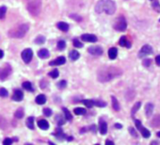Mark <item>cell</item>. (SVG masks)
<instances>
[{
  "instance_id": "6da1fadb",
  "label": "cell",
  "mask_w": 160,
  "mask_h": 145,
  "mask_svg": "<svg viewBox=\"0 0 160 145\" xmlns=\"http://www.w3.org/2000/svg\"><path fill=\"white\" fill-rule=\"evenodd\" d=\"M122 74V71L116 67H106L98 72V80L102 83L108 82L114 78L120 77Z\"/></svg>"
},
{
  "instance_id": "7a4b0ae2",
  "label": "cell",
  "mask_w": 160,
  "mask_h": 145,
  "mask_svg": "<svg viewBox=\"0 0 160 145\" xmlns=\"http://www.w3.org/2000/svg\"><path fill=\"white\" fill-rule=\"evenodd\" d=\"M97 13H106L108 15L114 14L116 11V4L113 0H100L95 6Z\"/></svg>"
},
{
  "instance_id": "3957f363",
  "label": "cell",
  "mask_w": 160,
  "mask_h": 145,
  "mask_svg": "<svg viewBox=\"0 0 160 145\" xmlns=\"http://www.w3.org/2000/svg\"><path fill=\"white\" fill-rule=\"evenodd\" d=\"M29 29V25H27V24H22V25H20L17 29H15L14 30H11L10 32V36L12 37V38L21 39L27 33Z\"/></svg>"
},
{
  "instance_id": "277c9868",
  "label": "cell",
  "mask_w": 160,
  "mask_h": 145,
  "mask_svg": "<svg viewBox=\"0 0 160 145\" xmlns=\"http://www.w3.org/2000/svg\"><path fill=\"white\" fill-rule=\"evenodd\" d=\"M41 0H32L27 5V11H29V13L33 16H38L41 12Z\"/></svg>"
},
{
  "instance_id": "5b68a950",
  "label": "cell",
  "mask_w": 160,
  "mask_h": 145,
  "mask_svg": "<svg viewBox=\"0 0 160 145\" xmlns=\"http://www.w3.org/2000/svg\"><path fill=\"white\" fill-rule=\"evenodd\" d=\"M114 29L117 30V31H124L126 29L127 27V23H126V20L123 16H120L118 17L115 21L114 23Z\"/></svg>"
},
{
  "instance_id": "8992f818",
  "label": "cell",
  "mask_w": 160,
  "mask_h": 145,
  "mask_svg": "<svg viewBox=\"0 0 160 145\" xmlns=\"http://www.w3.org/2000/svg\"><path fill=\"white\" fill-rule=\"evenodd\" d=\"M135 124H136L137 128L138 129V131L141 133V135H142V137H144V139H148V137H151V132L147 128H145L142 125V123H141V122L140 120H135Z\"/></svg>"
},
{
  "instance_id": "52a82bcc",
  "label": "cell",
  "mask_w": 160,
  "mask_h": 145,
  "mask_svg": "<svg viewBox=\"0 0 160 145\" xmlns=\"http://www.w3.org/2000/svg\"><path fill=\"white\" fill-rule=\"evenodd\" d=\"M152 48L151 45L149 44H145L144 46H142V48L138 52V58H144L148 55H152Z\"/></svg>"
},
{
  "instance_id": "ba28073f",
  "label": "cell",
  "mask_w": 160,
  "mask_h": 145,
  "mask_svg": "<svg viewBox=\"0 0 160 145\" xmlns=\"http://www.w3.org/2000/svg\"><path fill=\"white\" fill-rule=\"evenodd\" d=\"M33 58V52L29 48H26L22 52V59L26 63H29Z\"/></svg>"
},
{
  "instance_id": "9c48e42d",
  "label": "cell",
  "mask_w": 160,
  "mask_h": 145,
  "mask_svg": "<svg viewBox=\"0 0 160 145\" xmlns=\"http://www.w3.org/2000/svg\"><path fill=\"white\" fill-rule=\"evenodd\" d=\"M89 53L92 54V56H101L103 54V49L100 46H90L88 49Z\"/></svg>"
},
{
  "instance_id": "30bf717a",
  "label": "cell",
  "mask_w": 160,
  "mask_h": 145,
  "mask_svg": "<svg viewBox=\"0 0 160 145\" xmlns=\"http://www.w3.org/2000/svg\"><path fill=\"white\" fill-rule=\"evenodd\" d=\"M11 67L7 65L6 68L1 69V71H0V79H1V80H5V79L11 74Z\"/></svg>"
},
{
  "instance_id": "8fae6325",
  "label": "cell",
  "mask_w": 160,
  "mask_h": 145,
  "mask_svg": "<svg viewBox=\"0 0 160 145\" xmlns=\"http://www.w3.org/2000/svg\"><path fill=\"white\" fill-rule=\"evenodd\" d=\"M81 39L84 41H88V43H95V41H97V37L93 34H83L81 36Z\"/></svg>"
},
{
  "instance_id": "7c38bea8",
  "label": "cell",
  "mask_w": 160,
  "mask_h": 145,
  "mask_svg": "<svg viewBox=\"0 0 160 145\" xmlns=\"http://www.w3.org/2000/svg\"><path fill=\"white\" fill-rule=\"evenodd\" d=\"M24 98V93L23 92H21L20 89H16L13 92V95H12V100L13 101H16V102H21Z\"/></svg>"
},
{
  "instance_id": "4fadbf2b",
  "label": "cell",
  "mask_w": 160,
  "mask_h": 145,
  "mask_svg": "<svg viewBox=\"0 0 160 145\" xmlns=\"http://www.w3.org/2000/svg\"><path fill=\"white\" fill-rule=\"evenodd\" d=\"M154 109H155V106L152 105V103H147L145 106V114H146V117H151L152 112H154Z\"/></svg>"
},
{
  "instance_id": "5bb4252c",
  "label": "cell",
  "mask_w": 160,
  "mask_h": 145,
  "mask_svg": "<svg viewBox=\"0 0 160 145\" xmlns=\"http://www.w3.org/2000/svg\"><path fill=\"white\" fill-rule=\"evenodd\" d=\"M65 62H66V59L64 57H59V58L56 59L55 60L51 61L49 64L51 66H53V65H63Z\"/></svg>"
},
{
  "instance_id": "9a60e30c",
  "label": "cell",
  "mask_w": 160,
  "mask_h": 145,
  "mask_svg": "<svg viewBox=\"0 0 160 145\" xmlns=\"http://www.w3.org/2000/svg\"><path fill=\"white\" fill-rule=\"evenodd\" d=\"M119 44H120L121 46H123V47H127V48H130V47H131V43L127 41V38L125 37V36L121 37Z\"/></svg>"
},
{
  "instance_id": "2e32d148",
  "label": "cell",
  "mask_w": 160,
  "mask_h": 145,
  "mask_svg": "<svg viewBox=\"0 0 160 145\" xmlns=\"http://www.w3.org/2000/svg\"><path fill=\"white\" fill-rule=\"evenodd\" d=\"M151 125L152 127H160V114H157L154 117L151 122Z\"/></svg>"
},
{
  "instance_id": "e0dca14e",
  "label": "cell",
  "mask_w": 160,
  "mask_h": 145,
  "mask_svg": "<svg viewBox=\"0 0 160 145\" xmlns=\"http://www.w3.org/2000/svg\"><path fill=\"white\" fill-rule=\"evenodd\" d=\"M99 130H100V133L102 135H106L107 132V124L105 121H101L100 122V127H99Z\"/></svg>"
},
{
  "instance_id": "ac0fdd59",
  "label": "cell",
  "mask_w": 160,
  "mask_h": 145,
  "mask_svg": "<svg viewBox=\"0 0 160 145\" xmlns=\"http://www.w3.org/2000/svg\"><path fill=\"white\" fill-rule=\"evenodd\" d=\"M38 126L41 129V130H47L49 128V123L46 120H40L38 122Z\"/></svg>"
},
{
  "instance_id": "d6986e66",
  "label": "cell",
  "mask_w": 160,
  "mask_h": 145,
  "mask_svg": "<svg viewBox=\"0 0 160 145\" xmlns=\"http://www.w3.org/2000/svg\"><path fill=\"white\" fill-rule=\"evenodd\" d=\"M118 56V50H117V48L115 47H112V48H110V49L108 50V57L110 59H115Z\"/></svg>"
},
{
  "instance_id": "ffe728a7",
  "label": "cell",
  "mask_w": 160,
  "mask_h": 145,
  "mask_svg": "<svg viewBox=\"0 0 160 145\" xmlns=\"http://www.w3.org/2000/svg\"><path fill=\"white\" fill-rule=\"evenodd\" d=\"M38 56L41 58V59H47L49 58L50 54H49V51H48L47 49H41L39 52H38Z\"/></svg>"
},
{
  "instance_id": "44dd1931",
  "label": "cell",
  "mask_w": 160,
  "mask_h": 145,
  "mask_svg": "<svg viewBox=\"0 0 160 145\" xmlns=\"http://www.w3.org/2000/svg\"><path fill=\"white\" fill-rule=\"evenodd\" d=\"M36 103L38 105H44L46 103V97L44 94H39L36 97Z\"/></svg>"
},
{
  "instance_id": "7402d4cb",
  "label": "cell",
  "mask_w": 160,
  "mask_h": 145,
  "mask_svg": "<svg viewBox=\"0 0 160 145\" xmlns=\"http://www.w3.org/2000/svg\"><path fill=\"white\" fill-rule=\"evenodd\" d=\"M111 99H112V107H113L114 110L119 111L121 107H120V104H119V102H118L117 98L115 97V96H111Z\"/></svg>"
},
{
  "instance_id": "603a6c76",
  "label": "cell",
  "mask_w": 160,
  "mask_h": 145,
  "mask_svg": "<svg viewBox=\"0 0 160 145\" xmlns=\"http://www.w3.org/2000/svg\"><path fill=\"white\" fill-rule=\"evenodd\" d=\"M57 26H58V29H60L61 31H67L69 29V25L67 23H65V22H59V23H58Z\"/></svg>"
},
{
  "instance_id": "cb8c5ba5",
  "label": "cell",
  "mask_w": 160,
  "mask_h": 145,
  "mask_svg": "<svg viewBox=\"0 0 160 145\" xmlns=\"http://www.w3.org/2000/svg\"><path fill=\"white\" fill-rule=\"evenodd\" d=\"M23 88L25 89H26V91H29V92H34V87L31 84V82H29V81L24 82L23 83Z\"/></svg>"
},
{
  "instance_id": "d4e9b609",
  "label": "cell",
  "mask_w": 160,
  "mask_h": 145,
  "mask_svg": "<svg viewBox=\"0 0 160 145\" xmlns=\"http://www.w3.org/2000/svg\"><path fill=\"white\" fill-rule=\"evenodd\" d=\"M69 57H70V59L72 60H76V59H78L79 57H80V55L79 53L76 51V50H72L70 52V54H69Z\"/></svg>"
},
{
  "instance_id": "484cf974",
  "label": "cell",
  "mask_w": 160,
  "mask_h": 145,
  "mask_svg": "<svg viewBox=\"0 0 160 145\" xmlns=\"http://www.w3.org/2000/svg\"><path fill=\"white\" fill-rule=\"evenodd\" d=\"M140 106H141V103H140V102H137V103L135 104L134 107H133V108H132V110H131V115H132V117L135 116L136 112L137 111L138 109H140Z\"/></svg>"
},
{
  "instance_id": "4316f807",
  "label": "cell",
  "mask_w": 160,
  "mask_h": 145,
  "mask_svg": "<svg viewBox=\"0 0 160 145\" xmlns=\"http://www.w3.org/2000/svg\"><path fill=\"white\" fill-rule=\"evenodd\" d=\"M62 110H63V112H64L65 120H67V121H72V120H73V116H72L71 112L69 111V110H68L66 107H63V108H62Z\"/></svg>"
},
{
  "instance_id": "83f0119b",
  "label": "cell",
  "mask_w": 160,
  "mask_h": 145,
  "mask_svg": "<svg viewBox=\"0 0 160 145\" xmlns=\"http://www.w3.org/2000/svg\"><path fill=\"white\" fill-rule=\"evenodd\" d=\"M26 125L29 129L33 130L34 129V118L33 117H29L26 120Z\"/></svg>"
},
{
  "instance_id": "f1b7e54d",
  "label": "cell",
  "mask_w": 160,
  "mask_h": 145,
  "mask_svg": "<svg viewBox=\"0 0 160 145\" xmlns=\"http://www.w3.org/2000/svg\"><path fill=\"white\" fill-rule=\"evenodd\" d=\"M82 103L84 104V105L86 106V107H92L93 106H94V101L93 100H92V99H87V100H83L82 101Z\"/></svg>"
},
{
  "instance_id": "f546056e",
  "label": "cell",
  "mask_w": 160,
  "mask_h": 145,
  "mask_svg": "<svg viewBox=\"0 0 160 145\" xmlns=\"http://www.w3.org/2000/svg\"><path fill=\"white\" fill-rule=\"evenodd\" d=\"M65 47H66V43H65V41L60 40V41H58V49H59V50H64V49H65Z\"/></svg>"
},
{
  "instance_id": "4dcf8cb0",
  "label": "cell",
  "mask_w": 160,
  "mask_h": 145,
  "mask_svg": "<svg viewBox=\"0 0 160 145\" xmlns=\"http://www.w3.org/2000/svg\"><path fill=\"white\" fill-rule=\"evenodd\" d=\"M74 112L76 115H84L86 113V109L82 108V107H76V108H74Z\"/></svg>"
},
{
  "instance_id": "1f68e13d",
  "label": "cell",
  "mask_w": 160,
  "mask_h": 145,
  "mask_svg": "<svg viewBox=\"0 0 160 145\" xmlns=\"http://www.w3.org/2000/svg\"><path fill=\"white\" fill-rule=\"evenodd\" d=\"M44 41H45V37L43 36V35L38 36V37L36 38V40H35V43H36L37 44H44Z\"/></svg>"
},
{
  "instance_id": "d6a6232c",
  "label": "cell",
  "mask_w": 160,
  "mask_h": 145,
  "mask_svg": "<svg viewBox=\"0 0 160 145\" xmlns=\"http://www.w3.org/2000/svg\"><path fill=\"white\" fill-rule=\"evenodd\" d=\"M152 8H154L155 11L160 12V4H159V2L157 1V0H152Z\"/></svg>"
},
{
  "instance_id": "836d02e7",
  "label": "cell",
  "mask_w": 160,
  "mask_h": 145,
  "mask_svg": "<svg viewBox=\"0 0 160 145\" xmlns=\"http://www.w3.org/2000/svg\"><path fill=\"white\" fill-rule=\"evenodd\" d=\"M59 73L58 69H54L53 71H51L49 73V77H51L52 78H57V77H59Z\"/></svg>"
},
{
  "instance_id": "e575fe53",
  "label": "cell",
  "mask_w": 160,
  "mask_h": 145,
  "mask_svg": "<svg viewBox=\"0 0 160 145\" xmlns=\"http://www.w3.org/2000/svg\"><path fill=\"white\" fill-rule=\"evenodd\" d=\"M94 105L97 107H105L107 106V103L102 101V100H96V101H94Z\"/></svg>"
},
{
  "instance_id": "d590c367",
  "label": "cell",
  "mask_w": 160,
  "mask_h": 145,
  "mask_svg": "<svg viewBox=\"0 0 160 145\" xmlns=\"http://www.w3.org/2000/svg\"><path fill=\"white\" fill-rule=\"evenodd\" d=\"M6 12H7V8L5 6L0 7V19H3L6 15Z\"/></svg>"
},
{
  "instance_id": "8d00e7d4",
  "label": "cell",
  "mask_w": 160,
  "mask_h": 145,
  "mask_svg": "<svg viewBox=\"0 0 160 145\" xmlns=\"http://www.w3.org/2000/svg\"><path fill=\"white\" fill-rule=\"evenodd\" d=\"M56 136H57V137L59 140H63V139H65L64 137H67V136L64 135V133L62 132L60 129H58V132H57V134H56Z\"/></svg>"
},
{
  "instance_id": "74e56055",
  "label": "cell",
  "mask_w": 160,
  "mask_h": 145,
  "mask_svg": "<svg viewBox=\"0 0 160 145\" xmlns=\"http://www.w3.org/2000/svg\"><path fill=\"white\" fill-rule=\"evenodd\" d=\"M6 127H7V122H6V120L3 118V117L0 116V128L5 129Z\"/></svg>"
},
{
  "instance_id": "f35d334b",
  "label": "cell",
  "mask_w": 160,
  "mask_h": 145,
  "mask_svg": "<svg viewBox=\"0 0 160 145\" xmlns=\"http://www.w3.org/2000/svg\"><path fill=\"white\" fill-rule=\"evenodd\" d=\"M15 117L18 119H21V118H23V116H24V111H23V109H18L16 110V112H15Z\"/></svg>"
},
{
  "instance_id": "ab89813d",
  "label": "cell",
  "mask_w": 160,
  "mask_h": 145,
  "mask_svg": "<svg viewBox=\"0 0 160 145\" xmlns=\"http://www.w3.org/2000/svg\"><path fill=\"white\" fill-rule=\"evenodd\" d=\"M66 86H67V81L66 80H61V81H59V83H58V88L59 89H64V88H66Z\"/></svg>"
},
{
  "instance_id": "60d3db41",
  "label": "cell",
  "mask_w": 160,
  "mask_h": 145,
  "mask_svg": "<svg viewBox=\"0 0 160 145\" xmlns=\"http://www.w3.org/2000/svg\"><path fill=\"white\" fill-rule=\"evenodd\" d=\"M8 95H9V92L5 88L0 89V96H1V97H7Z\"/></svg>"
},
{
  "instance_id": "b9f144b4",
  "label": "cell",
  "mask_w": 160,
  "mask_h": 145,
  "mask_svg": "<svg viewBox=\"0 0 160 145\" xmlns=\"http://www.w3.org/2000/svg\"><path fill=\"white\" fill-rule=\"evenodd\" d=\"M73 44H74V45L75 47H77V48H81V47L83 46V44L80 43L78 39H74V40L73 41Z\"/></svg>"
},
{
  "instance_id": "7bdbcfd3",
  "label": "cell",
  "mask_w": 160,
  "mask_h": 145,
  "mask_svg": "<svg viewBox=\"0 0 160 145\" xmlns=\"http://www.w3.org/2000/svg\"><path fill=\"white\" fill-rule=\"evenodd\" d=\"M43 112H44V115L46 116V117H50V116L53 114V113H52V110H51L50 108H47V107L44 109Z\"/></svg>"
},
{
  "instance_id": "ee69618b",
  "label": "cell",
  "mask_w": 160,
  "mask_h": 145,
  "mask_svg": "<svg viewBox=\"0 0 160 145\" xmlns=\"http://www.w3.org/2000/svg\"><path fill=\"white\" fill-rule=\"evenodd\" d=\"M129 132H130V134L133 136L134 137H138V135H137V133L136 132V130L134 129V128H132V127H129Z\"/></svg>"
},
{
  "instance_id": "f6af8a7d",
  "label": "cell",
  "mask_w": 160,
  "mask_h": 145,
  "mask_svg": "<svg viewBox=\"0 0 160 145\" xmlns=\"http://www.w3.org/2000/svg\"><path fill=\"white\" fill-rule=\"evenodd\" d=\"M57 121H58V123H59V125H62V124H64L65 122H64V119L62 118L61 116H57Z\"/></svg>"
},
{
  "instance_id": "bcb514c9",
  "label": "cell",
  "mask_w": 160,
  "mask_h": 145,
  "mask_svg": "<svg viewBox=\"0 0 160 145\" xmlns=\"http://www.w3.org/2000/svg\"><path fill=\"white\" fill-rule=\"evenodd\" d=\"M151 63H152V59H144V60L142 61V64H143L145 67L150 66Z\"/></svg>"
},
{
  "instance_id": "7dc6e473",
  "label": "cell",
  "mask_w": 160,
  "mask_h": 145,
  "mask_svg": "<svg viewBox=\"0 0 160 145\" xmlns=\"http://www.w3.org/2000/svg\"><path fill=\"white\" fill-rule=\"evenodd\" d=\"M3 144H4V145H11V144H12V140L10 139V137H7V139L4 140Z\"/></svg>"
},
{
  "instance_id": "c3c4849f",
  "label": "cell",
  "mask_w": 160,
  "mask_h": 145,
  "mask_svg": "<svg viewBox=\"0 0 160 145\" xmlns=\"http://www.w3.org/2000/svg\"><path fill=\"white\" fill-rule=\"evenodd\" d=\"M155 62H156V64L158 66H160V56H156L155 57Z\"/></svg>"
},
{
  "instance_id": "681fc988",
  "label": "cell",
  "mask_w": 160,
  "mask_h": 145,
  "mask_svg": "<svg viewBox=\"0 0 160 145\" xmlns=\"http://www.w3.org/2000/svg\"><path fill=\"white\" fill-rule=\"evenodd\" d=\"M106 144H107V145H114V142L112 140H106Z\"/></svg>"
},
{
  "instance_id": "f907efd6",
  "label": "cell",
  "mask_w": 160,
  "mask_h": 145,
  "mask_svg": "<svg viewBox=\"0 0 160 145\" xmlns=\"http://www.w3.org/2000/svg\"><path fill=\"white\" fill-rule=\"evenodd\" d=\"M115 127H116V128L121 129V128L122 127V124H120V123H116V124H115Z\"/></svg>"
},
{
  "instance_id": "816d5d0a",
  "label": "cell",
  "mask_w": 160,
  "mask_h": 145,
  "mask_svg": "<svg viewBox=\"0 0 160 145\" xmlns=\"http://www.w3.org/2000/svg\"><path fill=\"white\" fill-rule=\"evenodd\" d=\"M3 57H4V52L1 49H0V59H2Z\"/></svg>"
},
{
  "instance_id": "f5cc1de1",
  "label": "cell",
  "mask_w": 160,
  "mask_h": 145,
  "mask_svg": "<svg viewBox=\"0 0 160 145\" xmlns=\"http://www.w3.org/2000/svg\"><path fill=\"white\" fill-rule=\"evenodd\" d=\"M156 135H157V137H160V131H159V132H157V134H156Z\"/></svg>"
},
{
  "instance_id": "db71d44e",
  "label": "cell",
  "mask_w": 160,
  "mask_h": 145,
  "mask_svg": "<svg viewBox=\"0 0 160 145\" xmlns=\"http://www.w3.org/2000/svg\"><path fill=\"white\" fill-rule=\"evenodd\" d=\"M159 22H160V19H159Z\"/></svg>"
}]
</instances>
